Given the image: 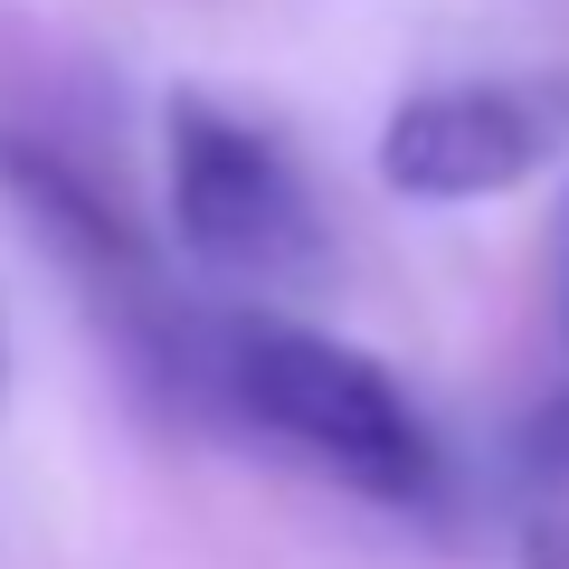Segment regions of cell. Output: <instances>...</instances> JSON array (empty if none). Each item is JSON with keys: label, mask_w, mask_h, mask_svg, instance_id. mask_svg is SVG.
I'll use <instances>...</instances> for the list:
<instances>
[{"label": "cell", "mask_w": 569, "mask_h": 569, "mask_svg": "<svg viewBox=\"0 0 569 569\" xmlns=\"http://www.w3.org/2000/svg\"><path fill=\"white\" fill-rule=\"evenodd\" d=\"M219 389L247 427L323 466L332 485L370 493L389 512L437 503V437L408 408V389L361 342H332L313 323H228L219 332Z\"/></svg>", "instance_id": "1"}, {"label": "cell", "mask_w": 569, "mask_h": 569, "mask_svg": "<svg viewBox=\"0 0 569 569\" xmlns=\"http://www.w3.org/2000/svg\"><path fill=\"white\" fill-rule=\"evenodd\" d=\"M162 171H171V238L209 276H228V284H305L323 266L313 190L257 123L219 114L209 96H171Z\"/></svg>", "instance_id": "2"}, {"label": "cell", "mask_w": 569, "mask_h": 569, "mask_svg": "<svg viewBox=\"0 0 569 569\" xmlns=\"http://www.w3.org/2000/svg\"><path fill=\"white\" fill-rule=\"evenodd\" d=\"M560 114L569 104L550 86H427L380 123V181L399 200H503L560 152Z\"/></svg>", "instance_id": "3"}, {"label": "cell", "mask_w": 569, "mask_h": 569, "mask_svg": "<svg viewBox=\"0 0 569 569\" xmlns=\"http://www.w3.org/2000/svg\"><path fill=\"white\" fill-rule=\"evenodd\" d=\"M531 569H569V541H560V531H550V522L531 531Z\"/></svg>", "instance_id": "4"}, {"label": "cell", "mask_w": 569, "mask_h": 569, "mask_svg": "<svg viewBox=\"0 0 569 569\" xmlns=\"http://www.w3.org/2000/svg\"><path fill=\"white\" fill-rule=\"evenodd\" d=\"M560 342H569V228H560Z\"/></svg>", "instance_id": "5"}]
</instances>
